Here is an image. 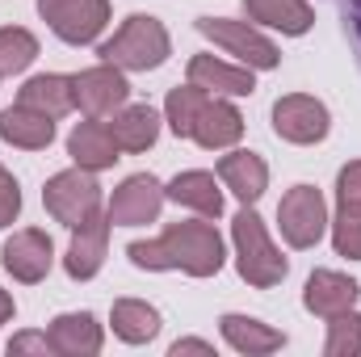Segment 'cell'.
<instances>
[{"label":"cell","instance_id":"10","mask_svg":"<svg viewBox=\"0 0 361 357\" xmlns=\"http://www.w3.org/2000/svg\"><path fill=\"white\" fill-rule=\"evenodd\" d=\"M160 206H164V185L152 173H135V177H126L114 189V198H109V223L114 227H143V223L160 219Z\"/></svg>","mask_w":361,"mask_h":357},{"label":"cell","instance_id":"27","mask_svg":"<svg viewBox=\"0 0 361 357\" xmlns=\"http://www.w3.org/2000/svg\"><path fill=\"white\" fill-rule=\"evenodd\" d=\"M38 59V38L21 25H4L0 30V76H17Z\"/></svg>","mask_w":361,"mask_h":357},{"label":"cell","instance_id":"32","mask_svg":"<svg viewBox=\"0 0 361 357\" xmlns=\"http://www.w3.org/2000/svg\"><path fill=\"white\" fill-rule=\"evenodd\" d=\"M8 353L13 357H21V353H55V349H51V337H47V332H21V337H13V341H8Z\"/></svg>","mask_w":361,"mask_h":357},{"label":"cell","instance_id":"24","mask_svg":"<svg viewBox=\"0 0 361 357\" xmlns=\"http://www.w3.org/2000/svg\"><path fill=\"white\" fill-rule=\"evenodd\" d=\"M17 101H21V105H30V109H42V114H51V118H63V114H72V109H76L72 76H59V72L34 76V80H25V85H21Z\"/></svg>","mask_w":361,"mask_h":357},{"label":"cell","instance_id":"2","mask_svg":"<svg viewBox=\"0 0 361 357\" xmlns=\"http://www.w3.org/2000/svg\"><path fill=\"white\" fill-rule=\"evenodd\" d=\"M97 55H101V63H114L122 72H156L173 55V38H169V30H164L160 17L130 13L114 30V38H105L97 47Z\"/></svg>","mask_w":361,"mask_h":357},{"label":"cell","instance_id":"34","mask_svg":"<svg viewBox=\"0 0 361 357\" xmlns=\"http://www.w3.org/2000/svg\"><path fill=\"white\" fill-rule=\"evenodd\" d=\"M349 30H353V42H357V55H361V0L349 4Z\"/></svg>","mask_w":361,"mask_h":357},{"label":"cell","instance_id":"17","mask_svg":"<svg viewBox=\"0 0 361 357\" xmlns=\"http://www.w3.org/2000/svg\"><path fill=\"white\" fill-rule=\"evenodd\" d=\"M189 85L214 92V97H248L257 89V76L244 63L235 68V63H223L214 55H193L189 59Z\"/></svg>","mask_w":361,"mask_h":357},{"label":"cell","instance_id":"23","mask_svg":"<svg viewBox=\"0 0 361 357\" xmlns=\"http://www.w3.org/2000/svg\"><path fill=\"white\" fill-rule=\"evenodd\" d=\"M109 135L122 152H147L160 139V114L152 105H122L109 122Z\"/></svg>","mask_w":361,"mask_h":357},{"label":"cell","instance_id":"14","mask_svg":"<svg viewBox=\"0 0 361 357\" xmlns=\"http://www.w3.org/2000/svg\"><path fill=\"white\" fill-rule=\"evenodd\" d=\"M357 298H361V286L353 277L336 273V269H315V273L307 277V290H302V307H307L311 315H324V320H332V315L357 307Z\"/></svg>","mask_w":361,"mask_h":357},{"label":"cell","instance_id":"3","mask_svg":"<svg viewBox=\"0 0 361 357\" xmlns=\"http://www.w3.org/2000/svg\"><path fill=\"white\" fill-rule=\"evenodd\" d=\"M231 244H235V269H240V277L248 282V286H257V290H273V286H281L286 282V257L273 248L269 231H265V223H261V214L252 210V206H244L235 219H231Z\"/></svg>","mask_w":361,"mask_h":357},{"label":"cell","instance_id":"16","mask_svg":"<svg viewBox=\"0 0 361 357\" xmlns=\"http://www.w3.org/2000/svg\"><path fill=\"white\" fill-rule=\"evenodd\" d=\"M47 337H51V349L59 357H92V353H101V345H105V332H101L97 315H89V311L55 315Z\"/></svg>","mask_w":361,"mask_h":357},{"label":"cell","instance_id":"35","mask_svg":"<svg viewBox=\"0 0 361 357\" xmlns=\"http://www.w3.org/2000/svg\"><path fill=\"white\" fill-rule=\"evenodd\" d=\"M13 311H17V307H13V294H8V290H0V324H8V320H13Z\"/></svg>","mask_w":361,"mask_h":357},{"label":"cell","instance_id":"6","mask_svg":"<svg viewBox=\"0 0 361 357\" xmlns=\"http://www.w3.org/2000/svg\"><path fill=\"white\" fill-rule=\"evenodd\" d=\"M277 227L290 248H315L328 231V206L315 185H294L277 202Z\"/></svg>","mask_w":361,"mask_h":357},{"label":"cell","instance_id":"30","mask_svg":"<svg viewBox=\"0 0 361 357\" xmlns=\"http://www.w3.org/2000/svg\"><path fill=\"white\" fill-rule=\"evenodd\" d=\"M17 214H21V189H17L13 173L0 164V227H13Z\"/></svg>","mask_w":361,"mask_h":357},{"label":"cell","instance_id":"33","mask_svg":"<svg viewBox=\"0 0 361 357\" xmlns=\"http://www.w3.org/2000/svg\"><path fill=\"white\" fill-rule=\"evenodd\" d=\"M180 353H214V345H210V341H193V337H189V341H177V345H173V357H180Z\"/></svg>","mask_w":361,"mask_h":357},{"label":"cell","instance_id":"28","mask_svg":"<svg viewBox=\"0 0 361 357\" xmlns=\"http://www.w3.org/2000/svg\"><path fill=\"white\" fill-rule=\"evenodd\" d=\"M328 223H332V248H336V257L361 261V206L357 202H341L336 219H328Z\"/></svg>","mask_w":361,"mask_h":357},{"label":"cell","instance_id":"26","mask_svg":"<svg viewBox=\"0 0 361 357\" xmlns=\"http://www.w3.org/2000/svg\"><path fill=\"white\" fill-rule=\"evenodd\" d=\"M206 101H210V92L197 89V85H185V89L169 92V101H164V122L173 126L177 139H189V135H193V122H197V114H202Z\"/></svg>","mask_w":361,"mask_h":357},{"label":"cell","instance_id":"11","mask_svg":"<svg viewBox=\"0 0 361 357\" xmlns=\"http://www.w3.org/2000/svg\"><path fill=\"white\" fill-rule=\"evenodd\" d=\"M0 261H4V269H8L17 282L34 286V282H42V277L51 273V265H55V244H51L47 231L25 227V231H13V236L4 240Z\"/></svg>","mask_w":361,"mask_h":357},{"label":"cell","instance_id":"9","mask_svg":"<svg viewBox=\"0 0 361 357\" xmlns=\"http://www.w3.org/2000/svg\"><path fill=\"white\" fill-rule=\"evenodd\" d=\"M72 92H76V109L85 118H114L126 97H130V85H126V72L114 68V63H97V68H85L72 76Z\"/></svg>","mask_w":361,"mask_h":357},{"label":"cell","instance_id":"29","mask_svg":"<svg viewBox=\"0 0 361 357\" xmlns=\"http://www.w3.org/2000/svg\"><path fill=\"white\" fill-rule=\"evenodd\" d=\"M324 353L328 357H357L361 353V315L349 307L341 315H332L328 324V341H324Z\"/></svg>","mask_w":361,"mask_h":357},{"label":"cell","instance_id":"18","mask_svg":"<svg viewBox=\"0 0 361 357\" xmlns=\"http://www.w3.org/2000/svg\"><path fill=\"white\" fill-rule=\"evenodd\" d=\"M0 139L13 143V147H21V152H42L55 139V118L17 101V105H8L0 114Z\"/></svg>","mask_w":361,"mask_h":357},{"label":"cell","instance_id":"15","mask_svg":"<svg viewBox=\"0 0 361 357\" xmlns=\"http://www.w3.org/2000/svg\"><path fill=\"white\" fill-rule=\"evenodd\" d=\"M118 139L109 135V122H101V118H89V122H76L72 126V135H68V156H72V164H80V169H89V173H105V169H114L118 164Z\"/></svg>","mask_w":361,"mask_h":357},{"label":"cell","instance_id":"20","mask_svg":"<svg viewBox=\"0 0 361 357\" xmlns=\"http://www.w3.org/2000/svg\"><path fill=\"white\" fill-rule=\"evenodd\" d=\"M164 198H173L177 206L197 210L202 219H219V214H223V189H219L214 173H202V169L177 173V177L164 185Z\"/></svg>","mask_w":361,"mask_h":357},{"label":"cell","instance_id":"12","mask_svg":"<svg viewBox=\"0 0 361 357\" xmlns=\"http://www.w3.org/2000/svg\"><path fill=\"white\" fill-rule=\"evenodd\" d=\"M109 210H92L80 227H72V244H68V257H63V269L72 282H89L101 273L105 265V248H109Z\"/></svg>","mask_w":361,"mask_h":357},{"label":"cell","instance_id":"31","mask_svg":"<svg viewBox=\"0 0 361 357\" xmlns=\"http://www.w3.org/2000/svg\"><path fill=\"white\" fill-rule=\"evenodd\" d=\"M336 202H357L361 206V160L345 164L336 173Z\"/></svg>","mask_w":361,"mask_h":357},{"label":"cell","instance_id":"7","mask_svg":"<svg viewBox=\"0 0 361 357\" xmlns=\"http://www.w3.org/2000/svg\"><path fill=\"white\" fill-rule=\"evenodd\" d=\"M328 105L319 97H307V92H286L273 101V135L294 143V147H311L319 139H328Z\"/></svg>","mask_w":361,"mask_h":357},{"label":"cell","instance_id":"1","mask_svg":"<svg viewBox=\"0 0 361 357\" xmlns=\"http://www.w3.org/2000/svg\"><path fill=\"white\" fill-rule=\"evenodd\" d=\"M126 257L139 269H180L189 277H214L227 261L223 236L214 231V223H202V219L169 223L160 240H135Z\"/></svg>","mask_w":361,"mask_h":357},{"label":"cell","instance_id":"21","mask_svg":"<svg viewBox=\"0 0 361 357\" xmlns=\"http://www.w3.org/2000/svg\"><path fill=\"white\" fill-rule=\"evenodd\" d=\"M244 13H248V21L269 25V30H281V34H290V38L307 34L311 21H315V13H311L307 0H244Z\"/></svg>","mask_w":361,"mask_h":357},{"label":"cell","instance_id":"8","mask_svg":"<svg viewBox=\"0 0 361 357\" xmlns=\"http://www.w3.org/2000/svg\"><path fill=\"white\" fill-rule=\"evenodd\" d=\"M38 13L68 47H89L109 25V0H38Z\"/></svg>","mask_w":361,"mask_h":357},{"label":"cell","instance_id":"22","mask_svg":"<svg viewBox=\"0 0 361 357\" xmlns=\"http://www.w3.org/2000/svg\"><path fill=\"white\" fill-rule=\"evenodd\" d=\"M219 328H223V341H227L235 353H248V357L277 353V349L286 345V337H281L277 328L261 324V320H252V315H223Z\"/></svg>","mask_w":361,"mask_h":357},{"label":"cell","instance_id":"25","mask_svg":"<svg viewBox=\"0 0 361 357\" xmlns=\"http://www.w3.org/2000/svg\"><path fill=\"white\" fill-rule=\"evenodd\" d=\"M109 324H114V337L126 341V345H147L156 332H160V311L143 298H118L114 311H109Z\"/></svg>","mask_w":361,"mask_h":357},{"label":"cell","instance_id":"5","mask_svg":"<svg viewBox=\"0 0 361 357\" xmlns=\"http://www.w3.org/2000/svg\"><path fill=\"white\" fill-rule=\"evenodd\" d=\"M42 202H47V210H51L55 223L80 227L92 210H101V185H97V173L80 169V164L55 173V177L47 181V189H42Z\"/></svg>","mask_w":361,"mask_h":357},{"label":"cell","instance_id":"4","mask_svg":"<svg viewBox=\"0 0 361 357\" xmlns=\"http://www.w3.org/2000/svg\"><path fill=\"white\" fill-rule=\"evenodd\" d=\"M197 34L210 38L214 47H223L227 55H235L244 68L252 72H273L281 63V51L273 47L269 38L248 25V21H227V17H197Z\"/></svg>","mask_w":361,"mask_h":357},{"label":"cell","instance_id":"13","mask_svg":"<svg viewBox=\"0 0 361 357\" xmlns=\"http://www.w3.org/2000/svg\"><path fill=\"white\" fill-rule=\"evenodd\" d=\"M240 135H244V114H240L227 97H214V92H210V101L202 105V114H197L189 139H193L197 147H206V152H223V147H235Z\"/></svg>","mask_w":361,"mask_h":357},{"label":"cell","instance_id":"19","mask_svg":"<svg viewBox=\"0 0 361 357\" xmlns=\"http://www.w3.org/2000/svg\"><path fill=\"white\" fill-rule=\"evenodd\" d=\"M219 181L244 202V206H257L261 193L269 189V164L257 156V152H227L219 160Z\"/></svg>","mask_w":361,"mask_h":357}]
</instances>
